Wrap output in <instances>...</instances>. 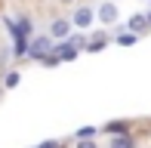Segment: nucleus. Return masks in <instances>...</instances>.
<instances>
[{"label":"nucleus","mask_w":151,"mask_h":148,"mask_svg":"<svg viewBox=\"0 0 151 148\" xmlns=\"http://www.w3.org/2000/svg\"><path fill=\"white\" fill-rule=\"evenodd\" d=\"M46 52H52V37H50V34H40V37H28V59L40 62V59H43Z\"/></svg>","instance_id":"f257e3e1"},{"label":"nucleus","mask_w":151,"mask_h":148,"mask_svg":"<svg viewBox=\"0 0 151 148\" xmlns=\"http://www.w3.org/2000/svg\"><path fill=\"white\" fill-rule=\"evenodd\" d=\"M93 22H96V9H93V6H86V3L74 6V12H71V25H74L77 31L93 28Z\"/></svg>","instance_id":"f03ea898"},{"label":"nucleus","mask_w":151,"mask_h":148,"mask_svg":"<svg viewBox=\"0 0 151 148\" xmlns=\"http://www.w3.org/2000/svg\"><path fill=\"white\" fill-rule=\"evenodd\" d=\"M96 22H102V25H117V22H120V6L114 3V0H102L99 9H96Z\"/></svg>","instance_id":"7ed1b4c3"},{"label":"nucleus","mask_w":151,"mask_h":148,"mask_svg":"<svg viewBox=\"0 0 151 148\" xmlns=\"http://www.w3.org/2000/svg\"><path fill=\"white\" fill-rule=\"evenodd\" d=\"M71 28H74V25H71V19H52L46 34H50L52 40H65L68 34H71Z\"/></svg>","instance_id":"20e7f679"},{"label":"nucleus","mask_w":151,"mask_h":148,"mask_svg":"<svg viewBox=\"0 0 151 148\" xmlns=\"http://www.w3.org/2000/svg\"><path fill=\"white\" fill-rule=\"evenodd\" d=\"M105 46H108V34H105V31H96L93 37H86V46H83V50L86 52H102Z\"/></svg>","instance_id":"39448f33"},{"label":"nucleus","mask_w":151,"mask_h":148,"mask_svg":"<svg viewBox=\"0 0 151 148\" xmlns=\"http://www.w3.org/2000/svg\"><path fill=\"white\" fill-rule=\"evenodd\" d=\"M52 52L59 56V62H74V59H77V50H74V46H68L65 40H62L59 46H52Z\"/></svg>","instance_id":"423d86ee"},{"label":"nucleus","mask_w":151,"mask_h":148,"mask_svg":"<svg viewBox=\"0 0 151 148\" xmlns=\"http://www.w3.org/2000/svg\"><path fill=\"white\" fill-rule=\"evenodd\" d=\"M108 148H136V139L129 136V133H120V136L108 139Z\"/></svg>","instance_id":"0eeeda50"},{"label":"nucleus","mask_w":151,"mask_h":148,"mask_svg":"<svg viewBox=\"0 0 151 148\" xmlns=\"http://www.w3.org/2000/svg\"><path fill=\"white\" fill-rule=\"evenodd\" d=\"M145 28H148V16H129L127 31H133V34H142Z\"/></svg>","instance_id":"6e6552de"},{"label":"nucleus","mask_w":151,"mask_h":148,"mask_svg":"<svg viewBox=\"0 0 151 148\" xmlns=\"http://www.w3.org/2000/svg\"><path fill=\"white\" fill-rule=\"evenodd\" d=\"M19 83H22V71L9 68V71H6V77H3V90H16Z\"/></svg>","instance_id":"1a4fd4ad"},{"label":"nucleus","mask_w":151,"mask_h":148,"mask_svg":"<svg viewBox=\"0 0 151 148\" xmlns=\"http://www.w3.org/2000/svg\"><path fill=\"white\" fill-rule=\"evenodd\" d=\"M105 133H108V136H120V133H129V124H127V120H111V124L105 126Z\"/></svg>","instance_id":"9d476101"},{"label":"nucleus","mask_w":151,"mask_h":148,"mask_svg":"<svg viewBox=\"0 0 151 148\" xmlns=\"http://www.w3.org/2000/svg\"><path fill=\"white\" fill-rule=\"evenodd\" d=\"M65 43H68V46H74V50L80 52V50L86 46V37H83V34H74V31H71V34L65 37Z\"/></svg>","instance_id":"9b49d317"},{"label":"nucleus","mask_w":151,"mask_h":148,"mask_svg":"<svg viewBox=\"0 0 151 148\" xmlns=\"http://www.w3.org/2000/svg\"><path fill=\"white\" fill-rule=\"evenodd\" d=\"M136 40H139V34H133V31H120V34H117L120 46H129V43H136Z\"/></svg>","instance_id":"f8f14e48"},{"label":"nucleus","mask_w":151,"mask_h":148,"mask_svg":"<svg viewBox=\"0 0 151 148\" xmlns=\"http://www.w3.org/2000/svg\"><path fill=\"white\" fill-rule=\"evenodd\" d=\"M40 65H46V68H56V65H59V56H56V52H46V56L40 59Z\"/></svg>","instance_id":"ddd939ff"},{"label":"nucleus","mask_w":151,"mask_h":148,"mask_svg":"<svg viewBox=\"0 0 151 148\" xmlns=\"http://www.w3.org/2000/svg\"><path fill=\"white\" fill-rule=\"evenodd\" d=\"M96 133H99L96 126H83V130H77V139H93Z\"/></svg>","instance_id":"4468645a"},{"label":"nucleus","mask_w":151,"mask_h":148,"mask_svg":"<svg viewBox=\"0 0 151 148\" xmlns=\"http://www.w3.org/2000/svg\"><path fill=\"white\" fill-rule=\"evenodd\" d=\"M37 148H65V142H62V139H46V142H40Z\"/></svg>","instance_id":"2eb2a0df"},{"label":"nucleus","mask_w":151,"mask_h":148,"mask_svg":"<svg viewBox=\"0 0 151 148\" xmlns=\"http://www.w3.org/2000/svg\"><path fill=\"white\" fill-rule=\"evenodd\" d=\"M77 148H99L93 139H77Z\"/></svg>","instance_id":"dca6fc26"},{"label":"nucleus","mask_w":151,"mask_h":148,"mask_svg":"<svg viewBox=\"0 0 151 148\" xmlns=\"http://www.w3.org/2000/svg\"><path fill=\"white\" fill-rule=\"evenodd\" d=\"M59 3H74V0H59Z\"/></svg>","instance_id":"f3484780"},{"label":"nucleus","mask_w":151,"mask_h":148,"mask_svg":"<svg viewBox=\"0 0 151 148\" xmlns=\"http://www.w3.org/2000/svg\"><path fill=\"white\" fill-rule=\"evenodd\" d=\"M0 96H3V86H0Z\"/></svg>","instance_id":"a211bd4d"},{"label":"nucleus","mask_w":151,"mask_h":148,"mask_svg":"<svg viewBox=\"0 0 151 148\" xmlns=\"http://www.w3.org/2000/svg\"><path fill=\"white\" fill-rule=\"evenodd\" d=\"M148 3H151V0H148ZM148 12H151V9H148Z\"/></svg>","instance_id":"6ab92c4d"}]
</instances>
